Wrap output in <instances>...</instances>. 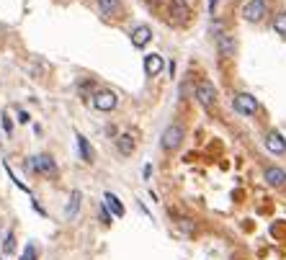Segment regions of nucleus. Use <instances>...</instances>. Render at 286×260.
Returning a JSON list of instances; mask_svg holds the SVG:
<instances>
[{
    "instance_id": "nucleus-1",
    "label": "nucleus",
    "mask_w": 286,
    "mask_h": 260,
    "mask_svg": "<svg viewBox=\"0 0 286 260\" xmlns=\"http://www.w3.org/2000/svg\"><path fill=\"white\" fill-rule=\"evenodd\" d=\"M28 170H31V172H39V176L54 178V176H57V162H54V157H49V155H34V157L28 160Z\"/></svg>"
},
{
    "instance_id": "nucleus-2",
    "label": "nucleus",
    "mask_w": 286,
    "mask_h": 260,
    "mask_svg": "<svg viewBox=\"0 0 286 260\" xmlns=\"http://www.w3.org/2000/svg\"><path fill=\"white\" fill-rule=\"evenodd\" d=\"M183 145V126H168L165 132H162V137H160V147L165 150V152H176L178 147Z\"/></svg>"
},
{
    "instance_id": "nucleus-3",
    "label": "nucleus",
    "mask_w": 286,
    "mask_h": 260,
    "mask_svg": "<svg viewBox=\"0 0 286 260\" xmlns=\"http://www.w3.org/2000/svg\"><path fill=\"white\" fill-rule=\"evenodd\" d=\"M232 108H235L237 113H242V116H253V113L258 111V101H255V96H250V93H237V96L232 98Z\"/></svg>"
},
{
    "instance_id": "nucleus-4",
    "label": "nucleus",
    "mask_w": 286,
    "mask_h": 260,
    "mask_svg": "<svg viewBox=\"0 0 286 260\" xmlns=\"http://www.w3.org/2000/svg\"><path fill=\"white\" fill-rule=\"evenodd\" d=\"M193 96L198 98V103H201L204 108H212L214 101H217V93H214V88H212V82H207V80H198V82L193 85Z\"/></svg>"
},
{
    "instance_id": "nucleus-5",
    "label": "nucleus",
    "mask_w": 286,
    "mask_h": 260,
    "mask_svg": "<svg viewBox=\"0 0 286 260\" xmlns=\"http://www.w3.org/2000/svg\"><path fill=\"white\" fill-rule=\"evenodd\" d=\"M266 11H268L266 0H248V3L242 6V18L250 21V23H258L266 16Z\"/></svg>"
},
{
    "instance_id": "nucleus-6",
    "label": "nucleus",
    "mask_w": 286,
    "mask_h": 260,
    "mask_svg": "<svg viewBox=\"0 0 286 260\" xmlns=\"http://www.w3.org/2000/svg\"><path fill=\"white\" fill-rule=\"evenodd\" d=\"M116 103H119V98H116L113 91H98V93H93V106L98 111H113Z\"/></svg>"
},
{
    "instance_id": "nucleus-7",
    "label": "nucleus",
    "mask_w": 286,
    "mask_h": 260,
    "mask_svg": "<svg viewBox=\"0 0 286 260\" xmlns=\"http://www.w3.org/2000/svg\"><path fill=\"white\" fill-rule=\"evenodd\" d=\"M217 49H219V54H224V57H232L235 52H237V41L232 39V34H217Z\"/></svg>"
},
{
    "instance_id": "nucleus-8",
    "label": "nucleus",
    "mask_w": 286,
    "mask_h": 260,
    "mask_svg": "<svg viewBox=\"0 0 286 260\" xmlns=\"http://www.w3.org/2000/svg\"><path fill=\"white\" fill-rule=\"evenodd\" d=\"M263 178H266V183H268V186H273V188H283V186H286V170H281V167H266Z\"/></svg>"
},
{
    "instance_id": "nucleus-9",
    "label": "nucleus",
    "mask_w": 286,
    "mask_h": 260,
    "mask_svg": "<svg viewBox=\"0 0 286 260\" xmlns=\"http://www.w3.org/2000/svg\"><path fill=\"white\" fill-rule=\"evenodd\" d=\"M150 39H152V28H150V26H134V28H132V44H134L137 49L147 47Z\"/></svg>"
},
{
    "instance_id": "nucleus-10",
    "label": "nucleus",
    "mask_w": 286,
    "mask_h": 260,
    "mask_svg": "<svg viewBox=\"0 0 286 260\" xmlns=\"http://www.w3.org/2000/svg\"><path fill=\"white\" fill-rule=\"evenodd\" d=\"M266 150L273 152V155H283L286 152V139L278 132H268L266 134Z\"/></svg>"
},
{
    "instance_id": "nucleus-11",
    "label": "nucleus",
    "mask_w": 286,
    "mask_h": 260,
    "mask_svg": "<svg viewBox=\"0 0 286 260\" xmlns=\"http://www.w3.org/2000/svg\"><path fill=\"white\" fill-rule=\"evenodd\" d=\"M162 67H165V62H162L160 54H147V57H145V72H147L150 77H152V75H160Z\"/></svg>"
},
{
    "instance_id": "nucleus-12",
    "label": "nucleus",
    "mask_w": 286,
    "mask_h": 260,
    "mask_svg": "<svg viewBox=\"0 0 286 260\" xmlns=\"http://www.w3.org/2000/svg\"><path fill=\"white\" fill-rule=\"evenodd\" d=\"M170 13H173V21L176 23H183V21H188V6L183 3V0H170Z\"/></svg>"
},
{
    "instance_id": "nucleus-13",
    "label": "nucleus",
    "mask_w": 286,
    "mask_h": 260,
    "mask_svg": "<svg viewBox=\"0 0 286 260\" xmlns=\"http://www.w3.org/2000/svg\"><path fill=\"white\" fill-rule=\"evenodd\" d=\"M103 204L108 206V211L116 216V219H121V216H124V204H121V201H119L111 191H108V193H103Z\"/></svg>"
},
{
    "instance_id": "nucleus-14",
    "label": "nucleus",
    "mask_w": 286,
    "mask_h": 260,
    "mask_svg": "<svg viewBox=\"0 0 286 260\" xmlns=\"http://www.w3.org/2000/svg\"><path fill=\"white\" fill-rule=\"evenodd\" d=\"M98 11L103 16H119L121 13V0H98Z\"/></svg>"
},
{
    "instance_id": "nucleus-15",
    "label": "nucleus",
    "mask_w": 286,
    "mask_h": 260,
    "mask_svg": "<svg viewBox=\"0 0 286 260\" xmlns=\"http://www.w3.org/2000/svg\"><path fill=\"white\" fill-rule=\"evenodd\" d=\"M116 147H119V152L124 155V157H129V155L134 152V137H132V134H121V137L116 139Z\"/></svg>"
},
{
    "instance_id": "nucleus-16",
    "label": "nucleus",
    "mask_w": 286,
    "mask_h": 260,
    "mask_svg": "<svg viewBox=\"0 0 286 260\" xmlns=\"http://www.w3.org/2000/svg\"><path fill=\"white\" fill-rule=\"evenodd\" d=\"M80 198H83V196H80V191H72V193H70V204H67V209H65V216H67V219H75V216H77V211H80Z\"/></svg>"
},
{
    "instance_id": "nucleus-17",
    "label": "nucleus",
    "mask_w": 286,
    "mask_h": 260,
    "mask_svg": "<svg viewBox=\"0 0 286 260\" xmlns=\"http://www.w3.org/2000/svg\"><path fill=\"white\" fill-rule=\"evenodd\" d=\"M77 150H80V157H83V162H93V147L85 137L77 134Z\"/></svg>"
},
{
    "instance_id": "nucleus-18",
    "label": "nucleus",
    "mask_w": 286,
    "mask_h": 260,
    "mask_svg": "<svg viewBox=\"0 0 286 260\" xmlns=\"http://www.w3.org/2000/svg\"><path fill=\"white\" fill-rule=\"evenodd\" d=\"M273 28H276V34H283L286 36V13H278L273 18Z\"/></svg>"
},
{
    "instance_id": "nucleus-19",
    "label": "nucleus",
    "mask_w": 286,
    "mask_h": 260,
    "mask_svg": "<svg viewBox=\"0 0 286 260\" xmlns=\"http://www.w3.org/2000/svg\"><path fill=\"white\" fill-rule=\"evenodd\" d=\"M3 250H6L8 255L16 250V237H13V232H8V235H6V240H3Z\"/></svg>"
},
{
    "instance_id": "nucleus-20",
    "label": "nucleus",
    "mask_w": 286,
    "mask_h": 260,
    "mask_svg": "<svg viewBox=\"0 0 286 260\" xmlns=\"http://www.w3.org/2000/svg\"><path fill=\"white\" fill-rule=\"evenodd\" d=\"M21 260H36V247L34 245H26L23 252H21Z\"/></svg>"
},
{
    "instance_id": "nucleus-21",
    "label": "nucleus",
    "mask_w": 286,
    "mask_h": 260,
    "mask_svg": "<svg viewBox=\"0 0 286 260\" xmlns=\"http://www.w3.org/2000/svg\"><path fill=\"white\" fill-rule=\"evenodd\" d=\"M3 132H6V134H8V137H11V134H13V121H11V119H8V113H3Z\"/></svg>"
},
{
    "instance_id": "nucleus-22",
    "label": "nucleus",
    "mask_w": 286,
    "mask_h": 260,
    "mask_svg": "<svg viewBox=\"0 0 286 260\" xmlns=\"http://www.w3.org/2000/svg\"><path fill=\"white\" fill-rule=\"evenodd\" d=\"M101 219H103V224H111V214H108V206L106 204L101 206Z\"/></svg>"
},
{
    "instance_id": "nucleus-23",
    "label": "nucleus",
    "mask_w": 286,
    "mask_h": 260,
    "mask_svg": "<svg viewBox=\"0 0 286 260\" xmlns=\"http://www.w3.org/2000/svg\"><path fill=\"white\" fill-rule=\"evenodd\" d=\"M217 3H219V0H209V16L217 13Z\"/></svg>"
},
{
    "instance_id": "nucleus-24",
    "label": "nucleus",
    "mask_w": 286,
    "mask_h": 260,
    "mask_svg": "<svg viewBox=\"0 0 286 260\" xmlns=\"http://www.w3.org/2000/svg\"><path fill=\"white\" fill-rule=\"evenodd\" d=\"M18 121H21V124H28V113H26V111H18Z\"/></svg>"
}]
</instances>
